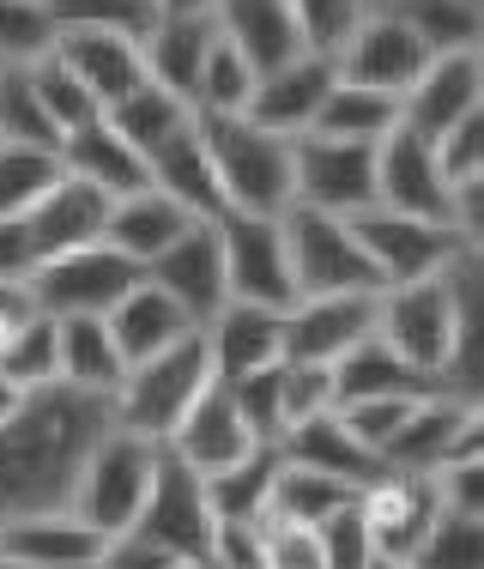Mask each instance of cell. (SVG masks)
Wrapping results in <instances>:
<instances>
[{"label": "cell", "instance_id": "cell-39", "mask_svg": "<svg viewBox=\"0 0 484 569\" xmlns=\"http://www.w3.org/2000/svg\"><path fill=\"white\" fill-rule=\"evenodd\" d=\"M61 176V152L37 140H0V212H31L37 194Z\"/></svg>", "mask_w": 484, "mask_h": 569}, {"label": "cell", "instance_id": "cell-25", "mask_svg": "<svg viewBox=\"0 0 484 569\" xmlns=\"http://www.w3.org/2000/svg\"><path fill=\"white\" fill-rule=\"evenodd\" d=\"M103 321H110V333H115V346H121V358L128 363H140V358H152V351H164V346H177L188 328H200L194 316L177 303L170 291H158L152 279H133L128 291L115 297L110 309H103Z\"/></svg>", "mask_w": 484, "mask_h": 569}, {"label": "cell", "instance_id": "cell-47", "mask_svg": "<svg viewBox=\"0 0 484 569\" xmlns=\"http://www.w3.org/2000/svg\"><path fill=\"white\" fill-rule=\"evenodd\" d=\"M430 146H436V164H442V176H448V188L484 182V110L461 116L454 128H442Z\"/></svg>", "mask_w": 484, "mask_h": 569}, {"label": "cell", "instance_id": "cell-6", "mask_svg": "<svg viewBox=\"0 0 484 569\" xmlns=\"http://www.w3.org/2000/svg\"><path fill=\"white\" fill-rule=\"evenodd\" d=\"M285 224V254H291V279H298V297H321V291H382L370 254H363L352 219L321 207H298L291 200L279 212Z\"/></svg>", "mask_w": 484, "mask_h": 569}, {"label": "cell", "instance_id": "cell-29", "mask_svg": "<svg viewBox=\"0 0 484 569\" xmlns=\"http://www.w3.org/2000/svg\"><path fill=\"white\" fill-rule=\"evenodd\" d=\"M145 170H152V188H164L170 200H182L200 219H219L224 212L219 176H212L206 140H200V110H194V121H182L170 140H158L152 152H145Z\"/></svg>", "mask_w": 484, "mask_h": 569}, {"label": "cell", "instance_id": "cell-22", "mask_svg": "<svg viewBox=\"0 0 484 569\" xmlns=\"http://www.w3.org/2000/svg\"><path fill=\"white\" fill-rule=\"evenodd\" d=\"M164 449H170V455H182L194 472H219V467H231L242 449H254L249 425H242V412H236L231 382H212L206 395L188 406L182 425L164 437Z\"/></svg>", "mask_w": 484, "mask_h": 569}, {"label": "cell", "instance_id": "cell-48", "mask_svg": "<svg viewBox=\"0 0 484 569\" xmlns=\"http://www.w3.org/2000/svg\"><path fill=\"white\" fill-rule=\"evenodd\" d=\"M363 7H370V0H291V12H298V31H303V49L333 56V49L345 43V31L363 19Z\"/></svg>", "mask_w": 484, "mask_h": 569}, {"label": "cell", "instance_id": "cell-42", "mask_svg": "<svg viewBox=\"0 0 484 569\" xmlns=\"http://www.w3.org/2000/svg\"><path fill=\"white\" fill-rule=\"evenodd\" d=\"M24 73H31V91H37V103H43V116L56 121V133H73V128H85V121H98V116H103V103L91 98V91L79 86V79L67 73L56 56L31 61Z\"/></svg>", "mask_w": 484, "mask_h": 569}, {"label": "cell", "instance_id": "cell-49", "mask_svg": "<svg viewBox=\"0 0 484 569\" xmlns=\"http://www.w3.org/2000/svg\"><path fill=\"white\" fill-rule=\"evenodd\" d=\"M412 400H419V395H370V400H345V406H333V412L345 418V430H352L363 449L382 455V442L400 430V418L412 412Z\"/></svg>", "mask_w": 484, "mask_h": 569}, {"label": "cell", "instance_id": "cell-2", "mask_svg": "<svg viewBox=\"0 0 484 569\" xmlns=\"http://www.w3.org/2000/svg\"><path fill=\"white\" fill-rule=\"evenodd\" d=\"M212 382H219V370H212L206 333L188 328L177 346H164V351H152V358L128 363V376H121L115 395H110V412H115V425H128V430H140V437L164 442L170 430L182 425V412L206 395Z\"/></svg>", "mask_w": 484, "mask_h": 569}, {"label": "cell", "instance_id": "cell-46", "mask_svg": "<svg viewBox=\"0 0 484 569\" xmlns=\"http://www.w3.org/2000/svg\"><path fill=\"white\" fill-rule=\"evenodd\" d=\"M56 24H98V31L145 37L158 24V0H49Z\"/></svg>", "mask_w": 484, "mask_h": 569}, {"label": "cell", "instance_id": "cell-45", "mask_svg": "<svg viewBox=\"0 0 484 569\" xmlns=\"http://www.w3.org/2000/svg\"><path fill=\"white\" fill-rule=\"evenodd\" d=\"M315 539H321V569H375L370 521H363V497L340 503L333 515H321V521H315Z\"/></svg>", "mask_w": 484, "mask_h": 569}, {"label": "cell", "instance_id": "cell-35", "mask_svg": "<svg viewBox=\"0 0 484 569\" xmlns=\"http://www.w3.org/2000/svg\"><path fill=\"white\" fill-rule=\"evenodd\" d=\"M0 376L12 388H43V382H61L56 376V316L37 303H24L19 316L0 321Z\"/></svg>", "mask_w": 484, "mask_h": 569}, {"label": "cell", "instance_id": "cell-20", "mask_svg": "<svg viewBox=\"0 0 484 569\" xmlns=\"http://www.w3.org/2000/svg\"><path fill=\"white\" fill-rule=\"evenodd\" d=\"M200 333H206V351H212L219 382H236V376L285 358V309H266V303L224 297V303L200 321Z\"/></svg>", "mask_w": 484, "mask_h": 569}, {"label": "cell", "instance_id": "cell-40", "mask_svg": "<svg viewBox=\"0 0 484 569\" xmlns=\"http://www.w3.org/2000/svg\"><path fill=\"white\" fill-rule=\"evenodd\" d=\"M249 86H254V67L249 56L231 43V37H212L206 61H200V79H194V110L200 116H219V110H242L249 103Z\"/></svg>", "mask_w": 484, "mask_h": 569}, {"label": "cell", "instance_id": "cell-43", "mask_svg": "<svg viewBox=\"0 0 484 569\" xmlns=\"http://www.w3.org/2000/svg\"><path fill=\"white\" fill-rule=\"evenodd\" d=\"M56 12L49 0H0V61L7 67H31L56 49Z\"/></svg>", "mask_w": 484, "mask_h": 569}, {"label": "cell", "instance_id": "cell-21", "mask_svg": "<svg viewBox=\"0 0 484 569\" xmlns=\"http://www.w3.org/2000/svg\"><path fill=\"white\" fill-rule=\"evenodd\" d=\"M91 98L110 110L115 98H128L133 86L145 79V56H140V37H121V31H98V24H61L56 49H49Z\"/></svg>", "mask_w": 484, "mask_h": 569}, {"label": "cell", "instance_id": "cell-18", "mask_svg": "<svg viewBox=\"0 0 484 569\" xmlns=\"http://www.w3.org/2000/svg\"><path fill=\"white\" fill-rule=\"evenodd\" d=\"M103 533L85 527L73 509H43L0 521V569H98Z\"/></svg>", "mask_w": 484, "mask_h": 569}, {"label": "cell", "instance_id": "cell-31", "mask_svg": "<svg viewBox=\"0 0 484 569\" xmlns=\"http://www.w3.org/2000/svg\"><path fill=\"white\" fill-rule=\"evenodd\" d=\"M56 376L85 395H115V382L128 376L115 333L103 316H56Z\"/></svg>", "mask_w": 484, "mask_h": 569}, {"label": "cell", "instance_id": "cell-14", "mask_svg": "<svg viewBox=\"0 0 484 569\" xmlns=\"http://www.w3.org/2000/svg\"><path fill=\"white\" fill-rule=\"evenodd\" d=\"M375 207H400V212H424V219L454 224V188L436 164V146L424 133H412L406 121L375 140Z\"/></svg>", "mask_w": 484, "mask_h": 569}, {"label": "cell", "instance_id": "cell-5", "mask_svg": "<svg viewBox=\"0 0 484 569\" xmlns=\"http://www.w3.org/2000/svg\"><path fill=\"white\" fill-rule=\"evenodd\" d=\"M352 230H357V242H363V254H370L382 284L448 273L454 254L484 242L448 219H424V212H400V207H363V212H352Z\"/></svg>", "mask_w": 484, "mask_h": 569}, {"label": "cell", "instance_id": "cell-8", "mask_svg": "<svg viewBox=\"0 0 484 569\" xmlns=\"http://www.w3.org/2000/svg\"><path fill=\"white\" fill-rule=\"evenodd\" d=\"M133 279H140V261H128L110 237H98V242H79L67 254L37 261V273L24 279V297L37 309H49V316H103Z\"/></svg>", "mask_w": 484, "mask_h": 569}, {"label": "cell", "instance_id": "cell-23", "mask_svg": "<svg viewBox=\"0 0 484 569\" xmlns=\"http://www.w3.org/2000/svg\"><path fill=\"white\" fill-rule=\"evenodd\" d=\"M103 219H110V194L103 188H91L85 176H56V182L37 194V207L24 212V224H31L37 237V254H67L79 249V242H98L103 237Z\"/></svg>", "mask_w": 484, "mask_h": 569}, {"label": "cell", "instance_id": "cell-15", "mask_svg": "<svg viewBox=\"0 0 484 569\" xmlns=\"http://www.w3.org/2000/svg\"><path fill=\"white\" fill-rule=\"evenodd\" d=\"M333 79H340L333 56L303 49V56H291V61L261 67V73H254L242 116L261 121V128H273V133H285V140H298V133L315 128V110H321V98H327Z\"/></svg>", "mask_w": 484, "mask_h": 569}, {"label": "cell", "instance_id": "cell-26", "mask_svg": "<svg viewBox=\"0 0 484 569\" xmlns=\"http://www.w3.org/2000/svg\"><path fill=\"white\" fill-rule=\"evenodd\" d=\"M194 219H200V212H188L182 200H170L164 188L145 182V188H133V194H115L110 200L103 237H110L128 261H140V273H145V261H152V254H164Z\"/></svg>", "mask_w": 484, "mask_h": 569}, {"label": "cell", "instance_id": "cell-37", "mask_svg": "<svg viewBox=\"0 0 484 569\" xmlns=\"http://www.w3.org/2000/svg\"><path fill=\"white\" fill-rule=\"evenodd\" d=\"M387 7L424 37L430 56L478 49V37H484V0H387Z\"/></svg>", "mask_w": 484, "mask_h": 569}, {"label": "cell", "instance_id": "cell-38", "mask_svg": "<svg viewBox=\"0 0 484 569\" xmlns=\"http://www.w3.org/2000/svg\"><path fill=\"white\" fill-rule=\"evenodd\" d=\"M352 497H363L357 485L327 479V472H315V467H298V460H285V467H279V485H273V503H266V515L315 527L321 515H333L340 503H352Z\"/></svg>", "mask_w": 484, "mask_h": 569}, {"label": "cell", "instance_id": "cell-53", "mask_svg": "<svg viewBox=\"0 0 484 569\" xmlns=\"http://www.w3.org/2000/svg\"><path fill=\"white\" fill-rule=\"evenodd\" d=\"M158 12H212V0H158Z\"/></svg>", "mask_w": 484, "mask_h": 569}, {"label": "cell", "instance_id": "cell-36", "mask_svg": "<svg viewBox=\"0 0 484 569\" xmlns=\"http://www.w3.org/2000/svg\"><path fill=\"white\" fill-rule=\"evenodd\" d=\"M103 116H110V128H115L128 146L152 152L158 140H170V133L182 128V121H194V103L177 98V91H164V86H152V79H140V86H133L128 98H115Z\"/></svg>", "mask_w": 484, "mask_h": 569}, {"label": "cell", "instance_id": "cell-16", "mask_svg": "<svg viewBox=\"0 0 484 569\" xmlns=\"http://www.w3.org/2000/svg\"><path fill=\"white\" fill-rule=\"evenodd\" d=\"M484 110V56L478 49H448V56H430L419 67L406 91H400V121L424 140H436L442 128H454L461 116Z\"/></svg>", "mask_w": 484, "mask_h": 569}, {"label": "cell", "instance_id": "cell-51", "mask_svg": "<svg viewBox=\"0 0 484 569\" xmlns=\"http://www.w3.org/2000/svg\"><path fill=\"white\" fill-rule=\"evenodd\" d=\"M333 406V363L285 358V430Z\"/></svg>", "mask_w": 484, "mask_h": 569}, {"label": "cell", "instance_id": "cell-28", "mask_svg": "<svg viewBox=\"0 0 484 569\" xmlns=\"http://www.w3.org/2000/svg\"><path fill=\"white\" fill-rule=\"evenodd\" d=\"M56 152H61V170H67V176H85V182L103 188L110 200H115V194H133V188L152 182L145 152L121 140V133L110 128V116L85 121V128H73V133H61Z\"/></svg>", "mask_w": 484, "mask_h": 569}, {"label": "cell", "instance_id": "cell-11", "mask_svg": "<svg viewBox=\"0 0 484 569\" xmlns=\"http://www.w3.org/2000/svg\"><path fill=\"white\" fill-rule=\"evenodd\" d=\"M442 515V491L430 472H400L387 467L363 491V521H370V551L375 569H419V551Z\"/></svg>", "mask_w": 484, "mask_h": 569}, {"label": "cell", "instance_id": "cell-54", "mask_svg": "<svg viewBox=\"0 0 484 569\" xmlns=\"http://www.w3.org/2000/svg\"><path fill=\"white\" fill-rule=\"evenodd\" d=\"M12 400H19V388H12V382H7V376H0V418H7V412H12Z\"/></svg>", "mask_w": 484, "mask_h": 569}, {"label": "cell", "instance_id": "cell-1", "mask_svg": "<svg viewBox=\"0 0 484 569\" xmlns=\"http://www.w3.org/2000/svg\"><path fill=\"white\" fill-rule=\"evenodd\" d=\"M110 418V395H85L73 382L24 388L0 418V521L67 509L79 460Z\"/></svg>", "mask_w": 484, "mask_h": 569}, {"label": "cell", "instance_id": "cell-7", "mask_svg": "<svg viewBox=\"0 0 484 569\" xmlns=\"http://www.w3.org/2000/svg\"><path fill=\"white\" fill-rule=\"evenodd\" d=\"M212 224H219V249H224V291L242 297V303H266V309L298 303V279H291L279 212L224 207Z\"/></svg>", "mask_w": 484, "mask_h": 569}, {"label": "cell", "instance_id": "cell-13", "mask_svg": "<svg viewBox=\"0 0 484 569\" xmlns=\"http://www.w3.org/2000/svg\"><path fill=\"white\" fill-rule=\"evenodd\" d=\"M430 61L424 37L412 31L406 19H400L387 0H370L363 7V19L345 31V43L333 49V67H340V79H357V86H375V91H406L412 79H419V67Z\"/></svg>", "mask_w": 484, "mask_h": 569}, {"label": "cell", "instance_id": "cell-44", "mask_svg": "<svg viewBox=\"0 0 484 569\" xmlns=\"http://www.w3.org/2000/svg\"><path fill=\"white\" fill-rule=\"evenodd\" d=\"M473 563H484V515L442 509L419 551V569H473Z\"/></svg>", "mask_w": 484, "mask_h": 569}, {"label": "cell", "instance_id": "cell-17", "mask_svg": "<svg viewBox=\"0 0 484 569\" xmlns=\"http://www.w3.org/2000/svg\"><path fill=\"white\" fill-rule=\"evenodd\" d=\"M375 303H382V291L298 297V303L285 309V358H309V363L345 358L357 340H370V333H375Z\"/></svg>", "mask_w": 484, "mask_h": 569}, {"label": "cell", "instance_id": "cell-4", "mask_svg": "<svg viewBox=\"0 0 484 569\" xmlns=\"http://www.w3.org/2000/svg\"><path fill=\"white\" fill-rule=\"evenodd\" d=\"M200 140H206L212 176H219L224 207L242 212H285L291 207V140L242 110L200 116Z\"/></svg>", "mask_w": 484, "mask_h": 569}, {"label": "cell", "instance_id": "cell-32", "mask_svg": "<svg viewBox=\"0 0 484 569\" xmlns=\"http://www.w3.org/2000/svg\"><path fill=\"white\" fill-rule=\"evenodd\" d=\"M370 395H442L424 370H412L382 333L357 340L345 358H333V406L345 400H370Z\"/></svg>", "mask_w": 484, "mask_h": 569}, {"label": "cell", "instance_id": "cell-19", "mask_svg": "<svg viewBox=\"0 0 484 569\" xmlns=\"http://www.w3.org/2000/svg\"><path fill=\"white\" fill-rule=\"evenodd\" d=\"M145 279H152L158 291L177 297V303H182L194 321H206L212 309H219L224 297H231V291H224L219 224H212V219H194L177 242H170L164 254H152V261H145Z\"/></svg>", "mask_w": 484, "mask_h": 569}, {"label": "cell", "instance_id": "cell-33", "mask_svg": "<svg viewBox=\"0 0 484 569\" xmlns=\"http://www.w3.org/2000/svg\"><path fill=\"white\" fill-rule=\"evenodd\" d=\"M279 467H285V455H279V442H254V449H242L231 467L219 472H200L206 479V503L212 515H236V521H261L266 503H273V485H279Z\"/></svg>", "mask_w": 484, "mask_h": 569}, {"label": "cell", "instance_id": "cell-41", "mask_svg": "<svg viewBox=\"0 0 484 569\" xmlns=\"http://www.w3.org/2000/svg\"><path fill=\"white\" fill-rule=\"evenodd\" d=\"M231 395H236V412H242V425H249L254 442H279V437H285V358L261 363V370H249V376H236Z\"/></svg>", "mask_w": 484, "mask_h": 569}, {"label": "cell", "instance_id": "cell-27", "mask_svg": "<svg viewBox=\"0 0 484 569\" xmlns=\"http://www.w3.org/2000/svg\"><path fill=\"white\" fill-rule=\"evenodd\" d=\"M212 37H219L212 12H158V24L140 37L145 79L194 103V79H200V61H206Z\"/></svg>", "mask_w": 484, "mask_h": 569}, {"label": "cell", "instance_id": "cell-34", "mask_svg": "<svg viewBox=\"0 0 484 569\" xmlns=\"http://www.w3.org/2000/svg\"><path fill=\"white\" fill-rule=\"evenodd\" d=\"M394 128H400V98L394 91H375V86H357V79H333L315 110V133H333V140L375 146Z\"/></svg>", "mask_w": 484, "mask_h": 569}, {"label": "cell", "instance_id": "cell-3", "mask_svg": "<svg viewBox=\"0 0 484 569\" xmlns=\"http://www.w3.org/2000/svg\"><path fill=\"white\" fill-rule=\"evenodd\" d=\"M158 455H164V442H152V437H140V430H128V425L110 418L103 437L85 449V460H79V479H73L67 509H73L85 527H98L103 539L128 533V527L140 521L145 491H152Z\"/></svg>", "mask_w": 484, "mask_h": 569}, {"label": "cell", "instance_id": "cell-24", "mask_svg": "<svg viewBox=\"0 0 484 569\" xmlns=\"http://www.w3.org/2000/svg\"><path fill=\"white\" fill-rule=\"evenodd\" d=\"M279 455L285 460H298V467H315V472H327V479H345V485H357V491H370L375 479H382V455L375 449H363V442L345 430V418L333 412H315V418H303V425H291L285 437H279Z\"/></svg>", "mask_w": 484, "mask_h": 569}, {"label": "cell", "instance_id": "cell-50", "mask_svg": "<svg viewBox=\"0 0 484 569\" xmlns=\"http://www.w3.org/2000/svg\"><path fill=\"white\" fill-rule=\"evenodd\" d=\"M206 569H266L261 521H236V515H219V521H212V546H206Z\"/></svg>", "mask_w": 484, "mask_h": 569}, {"label": "cell", "instance_id": "cell-52", "mask_svg": "<svg viewBox=\"0 0 484 569\" xmlns=\"http://www.w3.org/2000/svg\"><path fill=\"white\" fill-rule=\"evenodd\" d=\"M98 569H177V563H170L164 546H152L140 527H128V533L103 539V563Z\"/></svg>", "mask_w": 484, "mask_h": 569}, {"label": "cell", "instance_id": "cell-30", "mask_svg": "<svg viewBox=\"0 0 484 569\" xmlns=\"http://www.w3.org/2000/svg\"><path fill=\"white\" fill-rule=\"evenodd\" d=\"M212 24L249 56L254 73L303 56V31H298L291 0H212Z\"/></svg>", "mask_w": 484, "mask_h": 569}, {"label": "cell", "instance_id": "cell-9", "mask_svg": "<svg viewBox=\"0 0 484 569\" xmlns=\"http://www.w3.org/2000/svg\"><path fill=\"white\" fill-rule=\"evenodd\" d=\"M212 521H219V515L206 503V479H200L182 455L164 449L133 527H140L152 546H164V558L177 569H200L206 563V546H212Z\"/></svg>", "mask_w": 484, "mask_h": 569}, {"label": "cell", "instance_id": "cell-10", "mask_svg": "<svg viewBox=\"0 0 484 569\" xmlns=\"http://www.w3.org/2000/svg\"><path fill=\"white\" fill-rule=\"evenodd\" d=\"M291 200L321 212H352L375 207V146L333 140V133H298L291 140Z\"/></svg>", "mask_w": 484, "mask_h": 569}, {"label": "cell", "instance_id": "cell-12", "mask_svg": "<svg viewBox=\"0 0 484 569\" xmlns=\"http://www.w3.org/2000/svg\"><path fill=\"white\" fill-rule=\"evenodd\" d=\"M484 449V406L461 395H419L400 430L382 442V467L400 472H436L442 460Z\"/></svg>", "mask_w": 484, "mask_h": 569}]
</instances>
